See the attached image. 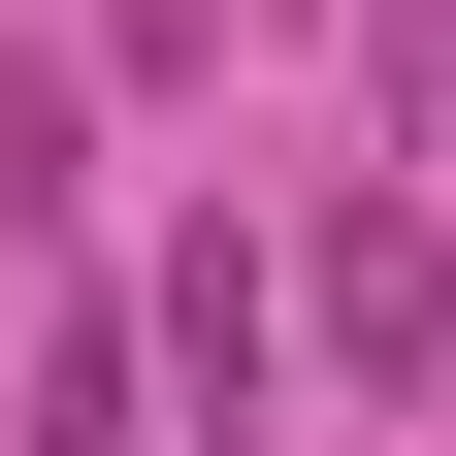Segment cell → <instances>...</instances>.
Instances as JSON below:
<instances>
[{"instance_id": "obj_1", "label": "cell", "mask_w": 456, "mask_h": 456, "mask_svg": "<svg viewBox=\"0 0 456 456\" xmlns=\"http://www.w3.org/2000/svg\"><path fill=\"white\" fill-rule=\"evenodd\" d=\"M326 359H359V391H456V228H424V196L326 228Z\"/></svg>"}, {"instance_id": "obj_2", "label": "cell", "mask_w": 456, "mask_h": 456, "mask_svg": "<svg viewBox=\"0 0 456 456\" xmlns=\"http://www.w3.org/2000/svg\"><path fill=\"white\" fill-rule=\"evenodd\" d=\"M163 391H196V424H261V391H294V294H261L228 228H163Z\"/></svg>"}]
</instances>
